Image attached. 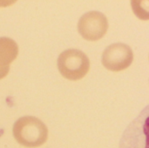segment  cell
<instances>
[{
    "instance_id": "1",
    "label": "cell",
    "mask_w": 149,
    "mask_h": 148,
    "mask_svg": "<svg viewBox=\"0 0 149 148\" xmlns=\"http://www.w3.org/2000/svg\"><path fill=\"white\" fill-rule=\"evenodd\" d=\"M13 135L15 140L25 147H38L47 140L48 129L38 118L24 116L15 122Z\"/></svg>"
},
{
    "instance_id": "2",
    "label": "cell",
    "mask_w": 149,
    "mask_h": 148,
    "mask_svg": "<svg viewBox=\"0 0 149 148\" xmlns=\"http://www.w3.org/2000/svg\"><path fill=\"white\" fill-rule=\"evenodd\" d=\"M58 68L62 76L69 80L84 78L90 69V60L86 53L77 49H68L60 53Z\"/></svg>"
},
{
    "instance_id": "3",
    "label": "cell",
    "mask_w": 149,
    "mask_h": 148,
    "mask_svg": "<svg viewBox=\"0 0 149 148\" xmlns=\"http://www.w3.org/2000/svg\"><path fill=\"white\" fill-rule=\"evenodd\" d=\"M107 18L100 11H89L85 13L78 23L79 32L85 39L89 41L100 39L107 33Z\"/></svg>"
},
{
    "instance_id": "4",
    "label": "cell",
    "mask_w": 149,
    "mask_h": 148,
    "mask_svg": "<svg viewBox=\"0 0 149 148\" xmlns=\"http://www.w3.org/2000/svg\"><path fill=\"white\" fill-rule=\"evenodd\" d=\"M134 60V53L130 46L123 43H116L107 46L102 55L103 65L112 72L127 69Z\"/></svg>"
},
{
    "instance_id": "5",
    "label": "cell",
    "mask_w": 149,
    "mask_h": 148,
    "mask_svg": "<svg viewBox=\"0 0 149 148\" xmlns=\"http://www.w3.org/2000/svg\"><path fill=\"white\" fill-rule=\"evenodd\" d=\"M18 54L17 43L6 37L0 38V79H3L10 71V64Z\"/></svg>"
},
{
    "instance_id": "6",
    "label": "cell",
    "mask_w": 149,
    "mask_h": 148,
    "mask_svg": "<svg viewBox=\"0 0 149 148\" xmlns=\"http://www.w3.org/2000/svg\"><path fill=\"white\" fill-rule=\"evenodd\" d=\"M14 2H10V1H0V6H7Z\"/></svg>"
}]
</instances>
